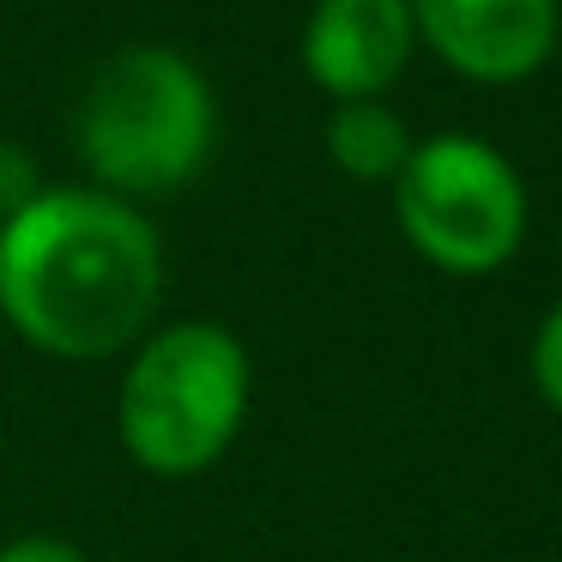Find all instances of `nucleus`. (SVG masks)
I'll return each instance as SVG.
<instances>
[{
	"label": "nucleus",
	"instance_id": "obj_1",
	"mask_svg": "<svg viewBox=\"0 0 562 562\" xmlns=\"http://www.w3.org/2000/svg\"><path fill=\"white\" fill-rule=\"evenodd\" d=\"M164 243L103 188H49L0 224V321L43 357L103 363L151 333Z\"/></svg>",
	"mask_w": 562,
	"mask_h": 562
},
{
	"label": "nucleus",
	"instance_id": "obj_2",
	"mask_svg": "<svg viewBox=\"0 0 562 562\" xmlns=\"http://www.w3.org/2000/svg\"><path fill=\"white\" fill-rule=\"evenodd\" d=\"M74 146L91 188L127 206L182 194L218 146V98L182 49L127 43L79 91Z\"/></svg>",
	"mask_w": 562,
	"mask_h": 562
},
{
	"label": "nucleus",
	"instance_id": "obj_3",
	"mask_svg": "<svg viewBox=\"0 0 562 562\" xmlns=\"http://www.w3.org/2000/svg\"><path fill=\"white\" fill-rule=\"evenodd\" d=\"M248 400H255L248 345L224 321H170L139 339L115 400V429L139 472L200 477L243 436Z\"/></svg>",
	"mask_w": 562,
	"mask_h": 562
},
{
	"label": "nucleus",
	"instance_id": "obj_4",
	"mask_svg": "<svg viewBox=\"0 0 562 562\" xmlns=\"http://www.w3.org/2000/svg\"><path fill=\"white\" fill-rule=\"evenodd\" d=\"M393 218L417 260L448 279H490L526 243L532 200L508 151L472 134H429L393 176Z\"/></svg>",
	"mask_w": 562,
	"mask_h": 562
},
{
	"label": "nucleus",
	"instance_id": "obj_5",
	"mask_svg": "<svg viewBox=\"0 0 562 562\" xmlns=\"http://www.w3.org/2000/svg\"><path fill=\"white\" fill-rule=\"evenodd\" d=\"M412 31L472 86H526L562 43V0H405Z\"/></svg>",
	"mask_w": 562,
	"mask_h": 562
},
{
	"label": "nucleus",
	"instance_id": "obj_6",
	"mask_svg": "<svg viewBox=\"0 0 562 562\" xmlns=\"http://www.w3.org/2000/svg\"><path fill=\"white\" fill-rule=\"evenodd\" d=\"M417 55L405 0H315L303 25V74L333 103L387 98Z\"/></svg>",
	"mask_w": 562,
	"mask_h": 562
},
{
	"label": "nucleus",
	"instance_id": "obj_7",
	"mask_svg": "<svg viewBox=\"0 0 562 562\" xmlns=\"http://www.w3.org/2000/svg\"><path fill=\"white\" fill-rule=\"evenodd\" d=\"M417 134L387 98H357V103H333L327 115V158L339 176L351 182H393L412 158Z\"/></svg>",
	"mask_w": 562,
	"mask_h": 562
},
{
	"label": "nucleus",
	"instance_id": "obj_8",
	"mask_svg": "<svg viewBox=\"0 0 562 562\" xmlns=\"http://www.w3.org/2000/svg\"><path fill=\"white\" fill-rule=\"evenodd\" d=\"M43 194H49V182H43V164L31 158V146L0 139V224L19 218L25 206H37Z\"/></svg>",
	"mask_w": 562,
	"mask_h": 562
},
{
	"label": "nucleus",
	"instance_id": "obj_9",
	"mask_svg": "<svg viewBox=\"0 0 562 562\" xmlns=\"http://www.w3.org/2000/svg\"><path fill=\"white\" fill-rule=\"evenodd\" d=\"M532 387L544 393V405L562 417V303L550 308L532 333Z\"/></svg>",
	"mask_w": 562,
	"mask_h": 562
},
{
	"label": "nucleus",
	"instance_id": "obj_10",
	"mask_svg": "<svg viewBox=\"0 0 562 562\" xmlns=\"http://www.w3.org/2000/svg\"><path fill=\"white\" fill-rule=\"evenodd\" d=\"M0 562H91L74 538H49V532H31V538H13L0 544Z\"/></svg>",
	"mask_w": 562,
	"mask_h": 562
}]
</instances>
